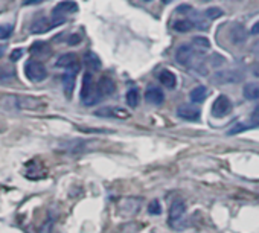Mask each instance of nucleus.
<instances>
[{"mask_svg": "<svg viewBox=\"0 0 259 233\" xmlns=\"http://www.w3.org/2000/svg\"><path fill=\"white\" fill-rule=\"evenodd\" d=\"M172 28H174V31H177V32H189L192 28H194V23L191 22V20H186V19H183V20H177L174 25H172Z\"/></svg>", "mask_w": 259, "mask_h": 233, "instance_id": "obj_25", "label": "nucleus"}, {"mask_svg": "<svg viewBox=\"0 0 259 233\" xmlns=\"http://www.w3.org/2000/svg\"><path fill=\"white\" fill-rule=\"evenodd\" d=\"M14 32V26L13 25H0V40H8Z\"/></svg>", "mask_w": 259, "mask_h": 233, "instance_id": "obj_28", "label": "nucleus"}, {"mask_svg": "<svg viewBox=\"0 0 259 233\" xmlns=\"http://www.w3.org/2000/svg\"><path fill=\"white\" fill-rule=\"evenodd\" d=\"M192 43H194L195 48H198V49H201V51H206V49L210 48V41H209L206 37H194V38H192Z\"/></svg>", "mask_w": 259, "mask_h": 233, "instance_id": "obj_27", "label": "nucleus"}, {"mask_svg": "<svg viewBox=\"0 0 259 233\" xmlns=\"http://www.w3.org/2000/svg\"><path fill=\"white\" fill-rule=\"evenodd\" d=\"M26 175L32 180H40L46 175V168L37 160H32L26 165Z\"/></svg>", "mask_w": 259, "mask_h": 233, "instance_id": "obj_14", "label": "nucleus"}, {"mask_svg": "<svg viewBox=\"0 0 259 233\" xmlns=\"http://www.w3.org/2000/svg\"><path fill=\"white\" fill-rule=\"evenodd\" d=\"M162 2L168 5V4H172V2H174V0H162Z\"/></svg>", "mask_w": 259, "mask_h": 233, "instance_id": "obj_38", "label": "nucleus"}, {"mask_svg": "<svg viewBox=\"0 0 259 233\" xmlns=\"http://www.w3.org/2000/svg\"><path fill=\"white\" fill-rule=\"evenodd\" d=\"M159 81H160V84L165 85L166 88H176V85H177V76H176V73H172V72L168 70V69L160 70V73H159Z\"/></svg>", "mask_w": 259, "mask_h": 233, "instance_id": "obj_16", "label": "nucleus"}, {"mask_svg": "<svg viewBox=\"0 0 259 233\" xmlns=\"http://www.w3.org/2000/svg\"><path fill=\"white\" fill-rule=\"evenodd\" d=\"M185 213H186V204L183 200H176L171 207H169V221L177 224L180 222L183 218H185Z\"/></svg>", "mask_w": 259, "mask_h": 233, "instance_id": "obj_12", "label": "nucleus"}, {"mask_svg": "<svg viewBox=\"0 0 259 233\" xmlns=\"http://www.w3.org/2000/svg\"><path fill=\"white\" fill-rule=\"evenodd\" d=\"M145 2H151V0H145Z\"/></svg>", "mask_w": 259, "mask_h": 233, "instance_id": "obj_40", "label": "nucleus"}, {"mask_svg": "<svg viewBox=\"0 0 259 233\" xmlns=\"http://www.w3.org/2000/svg\"><path fill=\"white\" fill-rule=\"evenodd\" d=\"M81 38H82V37H81L79 34H72V35L67 38V44H70V46H76V44L81 41Z\"/></svg>", "mask_w": 259, "mask_h": 233, "instance_id": "obj_31", "label": "nucleus"}, {"mask_svg": "<svg viewBox=\"0 0 259 233\" xmlns=\"http://www.w3.org/2000/svg\"><path fill=\"white\" fill-rule=\"evenodd\" d=\"M242 95L248 101H256L259 99V84L257 82H248L242 88Z\"/></svg>", "mask_w": 259, "mask_h": 233, "instance_id": "obj_18", "label": "nucleus"}, {"mask_svg": "<svg viewBox=\"0 0 259 233\" xmlns=\"http://www.w3.org/2000/svg\"><path fill=\"white\" fill-rule=\"evenodd\" d=\"M78 11V5L73 2V0H64V2H60L54 10H52V20L55 22V25H63L66 20L64 17L67 14H73Z\"/></svg>", "mask_w": 259, "mask_h": 233, "instance_id": "obj_4", "label": "nucleus"}, {"mask_svg": "<svg viewBox=\"0 0 259 233\" xmlns=\"http://www.w3.org/2000/svg\"><path fill=\"white\" fill-rule=\"evenodd\" d=\"M25 75L29 81L40 82V81H45L48 78V69L38 60H29L25 64Z\"/></svg>", "mask_w": 259, "mask_h": 233, "instance_id": "obj_3", "label": "nucleus"}, {"mask_svg": "<svg viewBox=\"0 0 259 233\" xmlns=\"http://www.w3.org/2000/svg\"><path fill=\"white\" fill-rule=\"evenodd\" d=\"M96 116H101V118H114V119H128L130 118V111H126L125 108H119V107H104L95 111Z\"/></svg>", "mask_w": 259, "mask_h": 233, "instance_id": "obj_8", "label": "nucleus"}, {"mask_svg": "<svg viewBox=\"0 0 259 233\" xmlns=\"http://www.w3.org/2000/svg\"><path fill=\"white\" fill-rule=\"evenodd\" d=\"M177 116H179V118H182L183 121H192V122H195V121L200 119L201 111H200V108H197L194 105L185 104V105H180L177 108Z\"/></svg>", "mask_w": 259, "mask_h": 233, "instance_id": "obj_11", "label": "nucleus"}, {"mask_svg": "<svg viewBox=\"0 0 259 233\" xmlns=\"http://www.w3.org/2000/svg\"><path fill=\"white\" fill-rule=\"evenodd\" d=\"M247 37H248V31L245 29L244 25L241 23H233L230 26V32H229V38L233 44L236 46H241L247 41Z\"/></svg>", "mask_w": 259, "mask_h": 233, "instance_id": "obj_9", "label": "nucleus"}, {"mask_svg": "<svg viewBox=\"0 0 259 233\" xmlns=\"http://www.w3.org/2000/svg\"><path fill=\"white\" fill-rule=\"evenodd\" d=\"M200 2H209V0H200Z\"/></svg>", "mask_w": 259, "mask_h": 233, "instance_id": "obj_39", "label": "nucleus"}, {"mask_svg": "<svg viewBox=\"0 0 259 233\" xmlns=\"http://www.w3.org/2000/svg\"><path fill=\"white\" fill-rule=\"evenodd\" d=\"M244 75L239 70H220L213 75V81L217 84H232L242 81Z\"/></svg>", "mask_w": 259, "mask_h": 233, "instance_id": "obj_6", "label": "nucleus"}, {"mask_svg": "<svg viewBox=\"0 0 259 233\" xmlns=\"http://www.w3.org/2000/svg\"><path fill=\"white\" fill-rule=\"evenodd\" d=\"M4 105L7 108H13V110H40L43 108V102L38 98H32V96H8L4 99Z\"/></svg>", "mask_w": 259, "mask_h": 233, "instance_id": "obj_1", "label": "nucleus"}, {"mask_svg": "<svg viewBox=\"0 0 259 233\" xmlns=\"http://www.w3.org/2000/svg\"><path fill=\"white\" fill-rule=\"evenodd\" d=\"M16 79V70L11 66H0V84L11 82Z\"/></svg>", "mask_w": 259, "mask_h": 233, "instance_id": "obj_22", "label": "nucleus"}, {"mask_svg": "<svg viewBox=\"0 0 259 233\" xmlns=\"http://www.w3.org/2000/svg\"><path fill=\"white\" fill-rule=\"evenodd\" d=\"M55 26H57V25H55L54 20H49V19H46V17H40V19H37V20L32 22V25H31V32H32V34H45V32L51 31V29L55 28Z\"/></svg>", "mask_w": 259, "mask_h": 233, "instance_id": "obj_13", "label": "nucleus"}, {"mask_svg": "<svg viewBox=\"0 0 259 233\" xmlns=\"http://www.w3.org/2000/svg\"><path fill=\"white\" fill-rule=\"evenodd\" d=\"M145 99H147L150 104H153V105H160V104L165 101V96H163V93H162V90H160V88H157V87H151V88H148V90H147V93H145Z\"/></svg>", "mask_w": 259, "mask_h": 233, "instance_id": "obj_17", "label": "nucleus"}, {"mask_svg": "<svg viewBox=\"0 0 259 233\" xmlns=\"http://www.w3.org/2000/svg\"><path fill=\"white\" fill-rule=\"evenodd\" d=\"M31 54L34 57H46L51 54V48L48 43L45 41H35L32 46H31Z\"/></svg>", "mask_w": 259, "mask_h": 233, "instance_id": "obj_20", "label": "nucleus"}, {"mask_svg": "<svg viewBox=\"0 0 259 233\" xmlns=\"http://www.w3.org/2000/svg\"><path fill=\"white\" fill-rule=\"evenodd\" d=\"M177 11H179V13H189V11H191V7H189V5H180Z\"/></svg>", "mask_w": 259, "mask_h": 233, "instance_id": "obj_35", "label": "nucleus"}, {"mask_svg": "<svg viewBox=\"0 0 259 233\" xmlns=\"http://www.w3.org/2000/svg\"><path fill=\"white\" fill-rule=\"evenodd\" d=\"M55 66L60 67V69L67 70L69 73H75V75L79 70V61H78V57L75 54H64V55H61L55 61Z\"/></svg>", "mask_w": 259, "mask_h": 233, "instance_id": "obj_5", "label": "nucleus"}, {"mask_svg": "<svg viewBox=\"0 0 259 233\" xmlns=\"http://www.w3.org/2000/svg\"><path fill=\"white\" fill-rule=\"evenodd\" d=\"M63 87H64V91H66V96L70 98L72 96V91H73V87H75V73H66L63 76Z\"/></svg>", "mask_w": 259, "mask_h": 233, "instance_id": "obj_23", "label": "nucleus"}, {"mask_svg": "<svg viewBox=\"0 0 259 233\" xmlns=\"http://www.w3.org/2000/svg\"><path fill=\"white\" fill-rule=\"evenodd\" d=\"M194 58H195V52L191 44H182L176 52V61L182 66H191Z\"/></svg>", "mask_w": 259, "mask_h": 233, "instance_id": "obj_10", "label": "nucleus"}, {"mask_svg": "<svg viewBox=\"0 0 259 233\" xmlns=\"http://www.w3.org/2000/svg\"><path fill=\"white\" fill-rule=\"evenodd\" d=\"M148 212H150L151 215H160V213H162V206H160V203H159L157 200L151 201V203L148 204Z\"/></svg>", "mask_w": 259, "mask_h": 233, "instance_id": "obj_29", "label": "nucleus"}, {"mask_svg": "<svg viewBox=\"0 0 259 233\" xmlns=\"http://www.w3.org/2000/svg\"><path fill=\"white\" fill-rule=\"evenodd\" d=\"M125 101H126V105H130L132 108H136L139 105V101H141V95H139V90L138 88H132L126 91V96H125Z\"/></svg>", "mask_w": 259, "mask_h": 233, "instance_id": "obj_24", "label": "nucleus"}, {"mask_svg": "<svg viewBox=\"0 0 259 233\" xmlns=\"http://www.w3.org/2000/svg\"><path fill=\"white\" fill-rule=\"evenodd\" d=\"M223 14H224L223 10L218 8V7H209V8L204 11V16H206V19H209V20H215V19L221 17Z\"/></svg>", "mask_w": 259, "mask_h": 233, "instance_id": "obj_26", "label": "nucleus"}, {"mask_svg": "<svg viewBox=\"0 0 259 233\" xmlns=\"http://www.w3.org/2000/svg\"><path fill=\"white\" fill-rule=\"evenodd\" d=\"M22 55H23V49H16V51H13V54H11V60H13V61H17Z\"/></svg>", "mask_w": 259, "mask_h": 233, "instance_id": "obj_32", "label": "nucleus"}, {"mask_svg": "<svg viewBox=\"0 0 259 233\" xmlns=\"http://www.w3.org/2000/svg\"><path fill=\"white\" fill-rule=\"evenodd\" d=\"M45 0H25V5H35V4H41Z\"/></svg>", "mask_w": 259, "mask_h": 233, "instance_id": "obj_36", "label": "nucleus"}, {"mask_svg": "<svg viewBox=\"0 0 259 233\" xmlns=\"http://www.w3.org/2000/svg\"><path fill=\"white\" fill-rule=\"evenodd\" d=\"M84 64H85L87 69L92 70V72H98V70L101 69V60H99V57H98L96 54H93V52H87V54L84 55Z\"/></svg>", "mask_w": 259, "mask_h": 233, "instance_id": "obj_19", "label": "nucleus"}, {"mask_svg": "<svg viewBox=\"0 0 259 233\" xmlns=\"http://www.w3.org/2000/svg\"><path fill=\"white\" fill-rule=\"evenodd\" d=\"M189 98H191V101H192V102L200 104V102H203V101L207 98V88H206L204 85H197L195 88H192V90H191Z\"/></svg>", "mask_w": 259, "mask_h": 233, "instance_id": "obj_21", "label": "nucleus"}, {"mask_svg": "<svg viewBox=\"0 0 259 233\" xmlns=\"http://www.w3.org/2000/svg\"><path fill=\"white\" fill-rule=\"evenodd\" d=\"M250 124L251 127H259V105L254 107V110L250 114Z\"/></svg>", "mask_w": 259, "mask_h": 233, "instance_id": "obj_30", "label": "nucleus"}, {"mask_svg": "<svg viewBox=\"0 0 259 233\" xmlns=\"http://www.w3.org/2000/svg\"><path fill=\"white\" fill-rule=\"evenodd\" d=\"M251 52L254 54V57H256V58H259V40H257L256 43H253V46H251Z\"/></svg>", "mask_w": 259, "mask_h": 233, "instance_id": "obj_33", "label": "nucleus"}, {"mask_svg": "<svg viewBox=\"0 0 259 233\" xmlns=\"http://www.w3.org/2000/svg\"><path fill=\"white\" fill-rule=\"evenodd\" d=\"M81 101L84 105H93L101 99V95L98 91V85L93 79V75L90 72L84 73L82 76V87H81Z\"/></svg>", "mask_w": 259, "mask_h": 233, "instance_id": "obj_2", "label": "nucleus"}, {"mask_svg": "<svg viewBox=\"0 0 259 233\" xmlns=\"http://www.w3.org/2000/svg\"><path fill=\"white\" fill-rule=\"evenodd\" d=\"M232 110V102L227 96L221 95L215 99V102L212 104V114L215 118H223V116L229 114Z\"/></svg>", "mask_w": 259, "mask_h": 233, "instance_id": "obj_7", "label": "nucleus"}, {"mask_svg": "<svg viewBox=\"0 0 259 233\" xmlns=\"http://www.w3.org/2000/svg\"><path fill=\"white\" fill-rule=\"evenodd\" d=\"M250 34H251V35H259V20L253 25V28H251Z\"/></svg>", "mask_w": 259, "mask_h": 233, "instance_id": "obj_34", "label": "nucleus"}, {"mask_svg": "<svg viewBox=\"0 0 259 233\" xmlns=\"http://www.w3.org/2000/svg\"><path fill=\"white\" fill-rule=\"evenodd\" d=\"M4 52H5V49H4L2 46H0V58H2V57H4Z\"/></svg>", "mask_w": 259, "mask_h": 233, "instance_id": "obj_37", "label": "nucleus"}, {"mask_svg": "<svg viewBox=\"0 0 259 233\" xmlns=\"http://www.w3.org/2000/svg\"><path fill=\"white\" fill-rule=\"evenodd\" d=\"M96 85H98V91H99L101 96H110V95H113L114 90H116L114 81H113L111 78H108V76H102V78L96 82Z\"/></svg>", "mask_w": 259, "mask_h": 233, "instance_id": "obj_15", "label": "nucleus"}]
</instances>
